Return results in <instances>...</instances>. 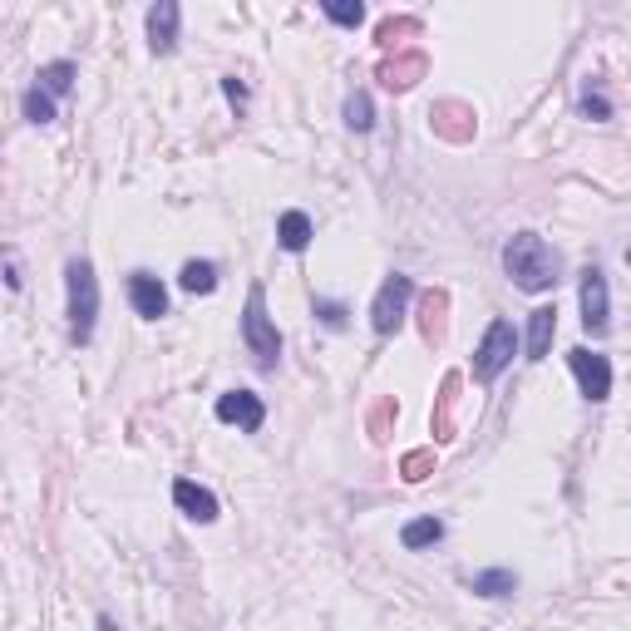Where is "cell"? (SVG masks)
<instances>
[{
    "label": "cell",
    "instance_id": "cell-23",
    "mask_svg": "<svg viewBox=\"0 0 631 631\" xmlns=\"http://www.w3.org/2000/svg\"><path fill=\"white\" fill-rule=\"evenodd\" d=\"M21 109H25V118H30V124H54V99L45 94L40 85H35V89H25Z\"/></svg>",
    "mask_w": 631,
    "mask_h": 631
},
{
    "label": "cell",
    "instance_id": "cell-33",
    "mask_svg": "<svg viewBox=\"0 0 631 631\" xmlns=\"http://www.w3.org/2000/svg\"><path fill=\"white\" fill-rule=\"evenodd\" d=\"M627 267H631V247H627Z\"/></svg>",
    "mask_w": 631,
    "mask_h": 631
},
{
    "label": "cell",
    "instance_id": "cell-6",
    "mask_svg": "<svg viewBox=\"0 0 631 631\" xmlns=\"http://www.w3.org/2000/svg\"><path fill=\"white\" fill-rule=\"evenodd\" d=\"M567 365H572L582 395H588L592 405L611 395V361H607V355H597V351H588V345H578V351H567Z\"/></svg>",
    "mask_w": 631,
    "mask_h": 631
},
{
    "label": "cell",
    "instance_id": "cell-26",
    "mask_svg": "<svg viewBox=\"0 0 631 631\" xmlns=\"http://www.w3.org/2000/svg\"><path fill=\"white\" fill-rule=\"evenodd\" d=\"M400 409H395V400H380V405L370 409V419H365V429H370V439L375 444H386L390 439V419H395Z\"/></svg>",
    "mask_w": 631,
    "mask_h": 631
},
{
    "label": "cell",
    "instance_id": "cell-32",
    "mask_svg": "<svg viewBox=\"0 0 631 631\" xmlns=\"http://www.w3.org/2000/svg\"><path fill=\"white\" fill-rule=\"evenodd\" d=\"M99 631H124V627H118L114 617H99Z\"/></svg>",
    "mask_w": 631,
    "mask_h": 631
},
{
    "label": "cell",
    "instance_id": "cell-31",
    "mask_svg": "<svg viewBox=\"0 0 631 631\" xmlns=\"http://www.w3.org/2000/svg\"><path fill=\"white\" fill-rule=\"evenodd\" d=\"M5 281H11V291H21V281H25L21 277V262H15V257H11V277H5Z\"/></svg>",
    "mask_w": 631,
    "mask_h": 631
},
{
    "label": "cell",
    "instance_id": "cell-18",
    "mask_svg": "<svg viewBox=\"0 0 631 631\" xmlns=\"http://www.w3.org/2000/svg\"><path fill=\"white\" fill-rule=\"evenodd\" d=\"M178 287L193 291V296H207V291H217V262H182Z\"/></svg>",
    "mask_w": 631,
    "mask_h": 631
},
{
    "label": "cell",
    "instance_id": "cell-1",
    "mask_svg": "<svg viewBox=\"0 0 631 631\" xmlns=\"http://www.w3.org/2000/svg\"><path fill=\"white\" fill-rule=\"evenodd\" d=\"M503 272L518 291H553L563 281V257L538 232H514L503 242Z\"/></svg>",
    "mask_w": 631,
    "mask_h": 631
},
{
    "label": "cell",
    "instance_id": "cell-7",
    "mask_svg": "<svg viewBox=\"0 0 631 631\" xmlns=\"http://www.w3.org/2000/svg\"><path fill=\"white\" fill-rule=\"evenodd\" d=\"M582 326H588L592 336H607L611 331V296H607V277H602V267H588L582 272Z\"/></svg>",
    "mask_w": 631,
    "mask_h": 631
},
{
    "label": "cell",
    "instance_id": "cell-24",
    "mask_svg": "<svg viewBox=\"0 0 631 631\" xmlns=\"http://www.w3.org/2000/svg\"><path fill=\"white\" fill-rule=\"evenodd\" d=\"M400 474H405V483H425L434 474V450H409L400 459Z\"/></svg>",
    "mask_w": 631,
    "mask_h": 631
},
{
    "label": "cell",
    "instance_id": "cell-10",
    "mask_svg": "<svg viewBox=\"0 0 631 631\" xmlns=\"http://www.w3.org/2000/svg\"><path fill=\"white\" fill-rule=\"evenodd\" d=\"M129 301L143 321H163L168 316V287L153 272H129Z\"/></svg>",
    "mask_w": 631,
    "mask_h": 631
},
{
    "label": "cell",
    "instance_id": "cell-12",
    "mask_svg": "<svg viewBox=\"0 0 631 631\" xmlns=\"http://www.w3.org/2000/svg\"><path fill=\"white\" fill-rule=\"evenodd\" d=\"M429 75L425 50H400L395 60H380V85L386 89H415Z\"/></svg>",
    "mask_w": 631,
    "mask_h": 631
},
{
    "label": "cell",
    "instance_id": "cell-5",
    "mask_svg": "<svg viewBox=\"0 0 631 631\" xmlns=\"http://www.w3.org/2000/svg\"><path fill=\"white\" fill-rule=\"evenodd\" d=\"M409 296H415V281H409L405 272H390V277L380 281V291H375V301H370V326H375V336H395L400 326H405Z\"/></svg>",
    "mask_w": 631,
    "mask_h": 631
},
{
    "label": "cell",
    "instance_id": "cell-21",
    "mask_svg": "<svg viewBox=\"0 0 631 631\" xmlns=\"http://www.w3.org/2000/svg\"><path fill=\"white\" fill-rule=\"evenodd\" d=\"M75 79H79V70L70 65V60H50V65L40 70V89H45V94H70V89H75Z\"/></svg>",
    "mask_w": 631,
    "mask_h": 631
},
{
    "label": "cell",
    "instance_id": "cell-30",
    "mask_svg": "<svg viewBox=\"0 0 631 631\" xmlns=\"http://www.w3.org/2000/svg\"><path fill=\"white\" fill-rule=\"evenodd\" d=\"M582 114H588V118H611V104L602 94H588V99H582Z\"/></svg>",
    "mask_w": 631,
    "mask_h": 631
},
{
    "label": "cell",
    "instance_id": "cell-15",
    "mask_svg": "<svg viewBox=\"0 0 631 631\" xmlns=\"http://www.w3.org/2000/svg\"><path fill=\"white\" fill-rule=\"evenodd\" d=\"M444 326H450V291L429 287L425 296H419V336H425V345L444 341Z\"/></svg>",
    "mask_w": 631,
    "mask_h": 631
},
{
    "label": "cell",
    "instance_id": "cell-3",
    "mask_svg": "<svg viewBox=\"0 0 631 631\" xmlns=\"http://www.w3.org/2000/svg\"><path fill=\"white\" fill-rule=\"evenodd\" d=\"M242 341H247V351L257 355L262 370H277V361H281V336H277V326H272V316H267V291H262V287L247 291Z\"/></svg>",
    "mask_w": 631,
    "mask_h": 631
},
{
    "label": "cell",
    "instance_id": "cell-25",
    "mask_svg": "<svg viewBox=\"0 0 631 631\" xmlns=\"http://www.w3.org/2000/svg\"><path fill=\"white\" fill-rule=\"evenodd\" d=\"M321 11H326V21L345 25V30H355V25L365 21V5H361V0H326Z\"/></svg>",
    "mask_w": 631,
    "mask_h": 631
},
{
    "label": "cell",
    "instance_id": "cell-27",
    "mask_svg": "<svg viewBox=\"0 0 631 631\" xmlns=\"http://www.w3.org/2000/svg\"><path fill=\"white\" fill-rule=\"evenodd\" d=\"M415 30H419V21H415V15H400V21H395V15H390V21H380V30H375V35H380V40H386V45H395L400 35H415Z\"/></svg>",
    "mask_w": 631,
    "mask_h": 631
},
{
    "label": "cell",
    "instance_id": "cell-14",
    "mask_svg": "<svg viewBox=\"0 0 631 631\" xmlns=\"http://www.w3.org/2000/svg\"><path fill=\"white\" fill-rule=\"evenodd\" d=\"M178 21H182L178 0H159V5L149 11V50L153 54H173V50H178Z\"/></svg>",
    "mask_w": 631,
    "mask_h": 631
},
{
    "label": "cell",
    "instance_id": "cell-16",
    "mask_svg": "<svg viewBox=\"0 0 631 631\" xmlns=\"http://www.w3.org/2000/svg\"><path fill=\"white\" fill-rule=\"evenodd\" d=\"M553 336H557V306H538L528 316V361H547Z\"/></svg>",
    "mask_w": 631,
    "mask_h": 631
},
{
    "label": "cell",
    "instance_id": "cell-17",
    "mask_svg": "<svg viewBox=\"0 0 631 631\" xmlns=\"http://www.w3.org/2000/svg\"><path fill=\"white\" fill-rule=\"evenodd\" d=\"M311 237H316V227H311V217L301 213V207H287V213L277 217V242L287 247V252H306Z\"/></svg>",
    "mask_w": 631,
    "mask_h": 631
},
{
    "label": "cell",
    "instance_id": "cell-4",
    "mask_svg": "<svg viewBox=\"0 0 631 631\" xmlns=\"http://www.w3.org/2000/svg\"><path fill=\"white\" fill-rule=\"evenodd\" d=\"M514 351H518L514 321H503V316H499V321H489L479 351H474V380H479V386H493V380L514 365Z\"/></svg>",
    "mask_w": 631,
    "mask_h": 631
},
{
    "label": "cell",
    "instance_id": "cell-11",
    "mask_svg": "<svg viewBox=\"0 0 631 631\" xmlns=\"http://www.w3.org/2000/svg\"><path fill=\"white\" fill-rule=\"evenodd\" d=\"M429 129L450 143H469L474 139V109L459 104V99H444V104L429 109Z\"/></svg>",
    "mask_w": 631,
    "mask_h": 631
},
{
    "label": "cell",
    "instance_id": "cell-9",
    "mask_svg": "<svg viewBox=\"0 0 631 631\" xmlns=\"http://www.w3.org/2000/svg\"><path fill=\"white\" fill-rule=\"evenodd\" d=\"M459 400H464V375L459 370H450L444 375V386H439V395H434V415H429V429H434V444H444V439H454L459 434Z\"/></svg>",
    "mask_w": 631,
    "mask_h": 631
},
{
    "label": "cell",
    "instance_id": "cell-13",
    "mask_svg": "<svg viewBox=\"0 0 631 631\" xmlns=\"http://www.w3.org/2000/svg\"><path fill=\"white\" fill-rule=\"evenodd\" d=\"M173 503H178L182 514L193 518V523H217V493L213 489H203V483H193V479H178L173 483Z\"/></svg>",
    "mask_w": 631,
    "mask_h": 631
},
{
    "label": "cell",
    "instance_id": "cell-8",
    "mask_svg": "<svg viewBox=\"0 0 631 631\" xmlns=\"http://www.w3.org/2000/svg\"><path fill=\"white\" fill-rule=\"evenodd\" d=\"M213 415L223 419V425H237L242 434H257L262 419H267V405H262V395H252V390H227V395H217Z\"/></svg>",
    "mask_w": 631,
    "mask_h": 631
},
{
    "label": "cell",
    "instance_id": "cell-19",
    "mask_svg": "<svg viewBox=\"0 0 631 631\" xmlns=\"http://www.w3.org/2000/svg\"><path fill=\"white\" fill-rule=\"evenodd\" d=\"M479 597H508V592H518V572H508V567H493V572H474L469 582Z\"/></svg>",
    "mask_w": 631,
    "mask_h": 631
},
{
    "label": "cell",
    "instance_id": "cell-20",
    "mask_svg": "<svg viewBox=\"0 0 631 631\" xmlns=\"http://www.w3.org/2000/svg\"><path fill=\"white\" fill-rule=\"evenodd\" d=\"M439 538H444V523H439V518H415V523H405L400 543H405L409 553H419V547H434Z\"/></svg>",
    "mask_w": 631,
    "mask_h": 631
},
{
    "label": "cell",
    "instance_id": "cell-28",
    "mask_svg": "<svg viewBox=\"0 0 631 631\" xmlns=\"http://www.w3.org/2000/svg\"><path fill=\"white\" fill-rule=\"evenodd\" d=\"M316 316H321V326H331V331H345V306H341V301H316Z\"/></svg>",
    "mask_w": 631,
    "mask_h": 631
},
{
    "label": "cell",
    "instance_id": "cell-29",
    "mask_svg": "<svg viewBox=\"0 0 631 631\" xmlns=\"http://www.w3.org/2000/svg\"><path fill=\"white\" fill-rule=\"evenodd\" d=\"M223 94L232 99V109H237V114H242V109H247V85H242V79H237V75H227V79H223Z\"/></svg>",
    "mask_w": 631,
    "mask_h": 631
},
{
    "label": "cell",
    "instance_id": "cell-2",
    "mask_svg": "<svg viewBox=\"0 0 631 631\" xmlns=\"http://www.w3.org/2000/svg\"><path fill=\"white\" fill-rule=\"evenodd\" d=\"M65 291H70V341L89 345L94 341V321H99V277L89 267V257H70Z\"/></svg>",
    "mask_w": 631,
    "mask_h": 631
},
{
    "label": "cell",
    "instance_id": "cell-22",
    "mask_svg": "<svg viewBox=\"0 0 631 631\" xmlns=\"http://www.w3.org/2000/svg\"><path fill=\"white\" fill-rule=\"evenodd\" d=\"M345 124H351L355 134H365L375 124V104H370V94H365V89H355V94L345 99Z\"/></svg>",
    "mask_w": 631,
    "mask_h": 631
}]
</instances>
